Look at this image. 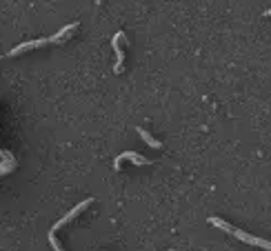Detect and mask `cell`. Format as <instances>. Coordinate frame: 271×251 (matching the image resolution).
Here are the masks:
<instances>
[{
  "label": "cell",
  "mask_w": 271,
  "mask_h": 251,
  "mask_svg": "<svg viewBox=\"0 0 271 251\" xmlns=\"http://www.w3.org/2000/svg\"><path fill=\"white\" fill-rule=\"evenodd\" d=\"M209 224H214V227L222 229V231H227V234H234V236L238 238V240H242V242H247V244H254V247H262L264 251H269V249H271L269 240H262V238H256V236H251V234H244L242 229H236L234 224L224 222V220H220V218H216V216H209Z\"/></svg>",
  "instance_id": "cell-1"
},
{
  "label": "cell",
  "mask_w": 271,
  "mask_h": 251,
  "mask_svg": "<svg viewBox=\"0 0 271 251\" xmlns=\"http://www.w3.org/2000/svg\"><path fill=\"white\" fill-rule=\"evenodd\" d=\"M92 202H94V198H87V200H85V202H78V204H76V207H74L72 211H69V214H67V216H62V218H60V220H58V222L54 224V227H51V231H54V234H56V231H58V229H60V227H64V224H67V222H72V220H74V218H76V216H78V214H80V211H85V209H87V207H89V204H92Z\"/></svg>",
  "instance_id": "cell-2"
},
{
  "label": "cell",
  "mask_w": 271,
  "mask_h": 251,
  "mask_svg": "<svg viewBox=\"0 0 271 251\" xmlns=\"http://www.w3.org/2000/svg\"><path fill=\"white\" fill-rule=\"evenodd\" d=\"M44 44H49V38H40V40H31V42H22V44H18L16 49H11L7 56H18V54H22V51H29V49H38V47H44Z\"/></svg>",
  "instance_id": "cell-3"
},
{
  "label": "cell",
  "mask_w": 271,
  "mask_h": 251,
  "mask_svg": "<svg viewBox=\"0 0 271 251\" xmlns=\"http://www.w3.org/2000/svg\"><path fill=\"white\" fill-rule=\"evenodd\" d=\"M122 160H131V163L136 165H151V160L149 158H145V156H140V153H136V151H127V153H122V156L116 158V169H120V163Z\"/></svg>",
  "instance_id": "cell-4"
},
{
  "label": "cell",
  "mask_w": 271,
  "mask_h": 251,
  "mask_svg": "<svg viewBox=\"0 0 271 251\" xmlns=\"http://www.w3.org/2000/svg\"><path fill=\"white\" fill-rule=\"evenodd\" d=\"M125 38V34H116L114 36V40H111V44H114V49H116V56H118V62H116V67H114V72L116 74H120V69H122V60H125V56H122V51H120V40Z\"/></svg>",
  "instance_id": "cell-5"
},
{
  "label": "cell",
  "mask_w": 271,
  "mask_h": 251,
  "mask_svg": "<svg viewBox=\"0 0 271 251\" xmlns=\"http://www.w3.org/2000/svg\"><path fill=\"white\" fill-rule=\"evenodd\" d=\"M138 136H140V138H143V140H145V143H147V145H149V147H153V149H158V147H163V145H160V143H158V140H156V138H153V136H151V133H149V131H145V129H143V127H138Z\"/></svg>",
  "instance_id": "cell-6"
},
{
  "label": "cell",
  "mask_w": 271,
  "mask_h": 251,
  "mask_svg": "<svg viewBox=\"0 0 271 251\" xmlns=\"http://www.w3.org/2000/svg\"><path fill=\"white\" fill-rule=\"evenodd\" d=\"M49 242H51V247H54V251H64L62 247H60V242L56 240V236H54V231H49Z\"/></svg>",
  "instance_id": "cell-7"
}]
</instances>
